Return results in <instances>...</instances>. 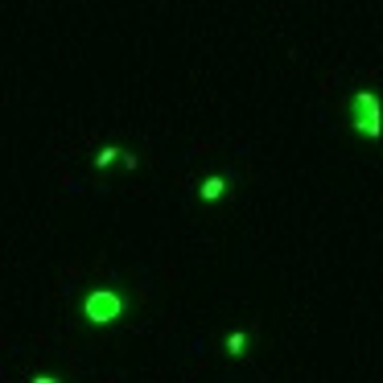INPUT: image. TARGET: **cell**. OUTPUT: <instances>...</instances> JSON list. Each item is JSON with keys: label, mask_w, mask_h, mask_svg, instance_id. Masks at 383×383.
Masks as SVG:
<instances>
[{"label": "cell", "mask_w": 383, "mask_h": 383, "mask_svg": "<svg viewBox=\"0 0 383 383\" xmlns=\"http://www.w3.org/2000/svg\"><path fill=\"white\" fill-rule=\"evenodd\" d=\"M243 346H248V334H243V330L227 338V350H231V354H243Z\"/></svg>", "instance_id": "obj_4"}, {"label": "cell", "mask_w": 383, "mask_h": 383, "mask_svg": "<svg viewBox=\"0 0 383 383\" xmlns=\"http://www.w3.org/2000/svg\"><path fill=\"white\" fill-rule=\"evenodd\" d=\"M33 383H62V380H54V375H38Z\"/></svg>", "instance_id": "obj_6"}, {"label": "cell", "mask_w": 383, "mask_h": 383, "mask_svg": "<svg viewBox=\"0 0 383 383\" xmlns=\"http://www.w3.org/2000/svg\"><path fill=\"white\" fill-rule=\"evenodd\" d=\"M116 157H120V149H112V144H107V149H103V153L95 157V165H99V170H107V165H112Z\"/></svg>", "instance_id": "obj_5"}, {"label": "cell", "mask_w": 383, "mask_h": 383, "mask_svg": "<svg viewBox=\"0 0 383 383\" xmlns=\"http://www.w3.org/2000/svg\"><path fill=\"white\" fill-rule=\"evenodd\" d=\"M124 309H128V301L120 297V293H112V289H95V293H87V301H83V317L95 322V326L116 322Z\"/></svg>", "instance_id": "obj_1"}, {"label": "cell", "mask_w": 383, "mask_h": 383, "mask_svg": "<svg viewBox=\"0 0 383 383\" xmlns=\"http://www.w3.org/2000/svg\"><path fill=\"white\" fill-rule=\"evenodd\" d=\"M350 112H354V124L363 128V136H367V140H375V136H380V124H375V112H380V103H375V95H371V91L354 95Z\"/></svg>", "instance_id": "obj_2"}, {"label": "cell", "mask_w": 383, "mask_h": 383, "mask_svg": "<svg viewBox=\"0 0 383 383\" xmlns=\"http://www.w3.org/2000/svg\"><path fill=\"white\" fill-rule=\"evenodd\" d=\"M227 194V181L223 177H206L202 181V202H214V198H223Z\"/></svg>", "instance_id": "obj_3"}]
</instances>
